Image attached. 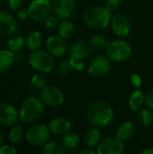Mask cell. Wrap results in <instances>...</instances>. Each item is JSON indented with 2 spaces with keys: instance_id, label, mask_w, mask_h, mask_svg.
I'll return each mask as SVG.
<instances>
[{
  "instance_id": "obj_1",
  "label": "cell",
  "mask_w": 153,
  "mask_h": 154,
  "mask_svg": "<svg viewBox=\"0 0 153 154\" xmlns=\"http://www.w3.org/2000/svg\"><path fill=\"white\" fill-rule=\"evenodd\" d=\"M114 110L110 104L105 100H96L89 104L86 116L88 122L96 127L108 125L114 118Z\"/></svg>"
},
{
  "instance_id": "obj_2",
  "label": "cell",
  "mask_w": 153,
  "mask_h": 154,
  "mask_svg": "<svg viewBox=\"0 0 153 154\" xmlns=\"http://www.w3.org/2000/svg\"><path fill=\"white\" fill-rule=\"evenodd\" d=\"M112 17V12H110L106 6L96 5L85 11L83 20L89 28L102 30L109 25Z\"/></svg>"
},
{
  "instance_id": "obj_3",
  "label": "cell",
  "mask_w": 153,
  "mask_h": 154,
  "mask_svg": "<svg viewBox=\"0 0 153 154\" xmlns=\"http://www.w3.org/2000/svg\"><path fill=\"white\" fill-rule=\"evenodd\" d=\"M43 109V102L41 99L35 97H28L23 101L20 106V120L24 124H32L42 116Z\"/></svg>"
},
{
  "instance_id": "obj_4",
  "label": "cell",
  "mask_w": 153,
  "mask_h": 154,
  "mask_svg": "<svg viewBox=\"0 0 153 154\" xmlns=\"http://www.w3.org/2000/svg\"><path fill=\"white\" fill-rule=\"evenodd\" d=\"M28 62L33 69L43 74L50 73L55 68L54 57L47 51L36 50L30 53Z\"/></svg>"
},
{
  "instance_id": "obj_5",
  "label": "cell",
  "mask_w": 153,
  "mask_h": 154,
  "mask_svg": "<svg viewBox=\"0 0 153 154\" xmlns=\"http://www.w3.org/2000/svg\"><path fill=\"white\" fill-rule=\"evenodd\" d=\"M106 56L113 61L123 62L128 60L132 55V47L124 40H116L109 42L106 49Z\"/></svg>"
},
{
  "instance_id": "obj_6",
  "label": "cell",
  "mask_w": 153,
  "mask_h": 154,
  "mask_svg": "<svg viewBox=\"0 0 153 154\" xmlns=\"http://www.w3.org/2000/svg\"><path fill=\"white\" fill-rule=\"evenodd\" d=\"M50 134L48 125L36 124L28 128L26 132V141L33 147H41L49 142Z\"/></svg>"
},
{
  "instance_id": "obj_7",
  "label": "cell",
  "mask_w": 153,
  "mask_h": 154,
  "mask_svg": "<svg viewBox=\"0 0 153 154\" xmlns=\"http://www.w3.org/2000/svg\"><path fill=\"white\" fill-rule=\"evenodd\" d=\"M29 18L35 22L44 21L52 10L50 0H32L28 5Z\"/></svg>"
},
{
  "instance_id": "obj_8",
  "label": "cell",
  "mask_w": 153,
  "mask_h": 154,
  "mask_svg": "<svg viewBox=\"0 0 153 154\" xmlns=\"http://www.w3.org/2000/svg\"><path fill=\"white\" fill-rule=\"evenodd\" d=\"M111 60L107 56L97 55L94 57L87 66V72L93 78H102L106 76L111 68Z\"/></svg>"
},
{
  "instance_id": "obj_9",
  "label": "cell",
  "mask_w": 153,
  "mask_h": 154,
  "mask_svg": "<svg viewBox=\"0 0 153 154\" xmlns=\"http://www.w3.org/2000/svg\"><path fill=\"white\" fill-rule=\"evenodd\" d=\"M41 100L44 105L51 107L60 106L64 101V94L55 86H45L41 91Z\"/></svg>"
},
{
  "instance_id": "obj_10",
  "label": "cell",
  "mask_w": 153,
  "mask_h": 154,
  "mask_svg": "<svg viewBox=\"0 0 153 154\" xmlns=\"http://www.w3.org/2000/svg\"><path fill=\"white\" fill-rule=\"evenodd\" d=\"M124 142L117 136H109L102 140L96 146L98 154H121L124 151Z\"/></svg>"
},
{
  "instance_id": "obj_11",
  "label": "cell",
  "mask_w": 153,
  "mask_h": 154,
  "mask_svg": "<svg viewBox=\"0 0 153 154\" xmlns=\"http://www.w3.org/2000/svg\"><path fill=\"white\" fill-rule=\"evenodd\" d=\"M19 113L14 106L8 103L0 104V125L9 127L17 124L19 120Z\"/></svg>"
},
{
  "instance_id": "obj_12",
  "label": "cell",
  "mask_w": 153,
  "mask_h": 154,
  "mask_svg": "<svg viewBox=\"0 0 153 154\" xmlns=\"http://www.w3.org/2000/svg\"><path fill=\"white\" fill-rule=\"evenodd\" d=\"M47 51L56 58H60L64 56L67 52V44L65 39L58 35H50L46 41Z\"/></svg>"
},
{
  "instance_id": "obj_13",
  "label": "cell",
  "mask_w": 153,
  "mask_h": 154,
  "mask_svg": "<svg viewBox=\"0 0 153 154\" xmlns=\"http://www.w3.org/2000/svg\"><path fill=\"white\" fill-rule=\"evenodd\" d=\"M52 11L59 19L69 18L75 9V0H52Z\"/></svg>"
},
{
  "instance_id": "obj_14",
  "label": "cell",
  "mask_w": 153,
  "mask_h": 154,
  "mask_svg": "<svg viewBox=\"0 0 153 154\" xmlns=\"http://www.w3.org/2000/svg\"><path fill=\"white\" fill-rule=\"evenodd\" d=\"M110 23L114 33L118 37H125L131 31L130 21L124 14H117L114 15Z\"/></svg>"
},
{
  "instance_id": "obj_15",
  "label": "cell",
  "mask_w": 153,
  "mask_h": 154,
  "mask_svg": "<svg viewBox=\"0 0 153 154\" xmlns=\"http://www.w3.org/2000/svg\"><path fill=\"white\" fill-rule=\"evenodd\" d=\"M18 29L17 21L5 11H0V35H12Z\"/></svg>"
},
{
  "instance_id": "obj_16",
  "label": "cell",
  "mask_w": 153,
  "mask_h": 154,
  "mask_svg": "<svg viewBox=\"0 0 153 154\" xmlns=\"http://www.w3.org/2000/svg\"><path fill=\"white\" fill-rule=\"evenodd\" d=\"M48 127L51 134L55 135H64L70 131L71 123L65 117H55L49 122Z\"/></svg>"
},
{
  "instance_id": "obj_17",
  "label": "cell",
  "mask_w": 153,
  "mask_h": 154,
  "mask_svg": "<svg viewBox=\"0 0 153 154\" xmlns=\"http://www.w3.org/2000/svg\"><path fill=\"white\" fill-rule=\"evenodd\" d=\"M69 52L71 58L83 60L89 56L91 49L85 41H77L69 46Z\"/></svg>"
},
{
  "instance_id": "obj_18",
  "label": "cell",
  "mask_w": 153,
  "mask_h": 154,
  "mask_svg": "<svg viewBox=\"0 0 153 154\" xmlns=\"http://www.w3.org/2000/svg\"><path fill=\"white\" fill-rule=\"evenodd\" d=\"M136 133L135 125L132 122H124L119 125L116 131V136L119 137L123 142H127L133 138Z\"/></svg>"
},
{
  "instance_id": "obj_19",
  "label": "cell",
  "mask_w": 153,
  "mask_h": 154,
  "mask_svg": "<svg viewBox=\"0 0 153 154\" xmlns=\"http://www.w3.org/2000/svg\"><path fill=\"white\" fill-rule=\"evenodd\" d=\"M84 143L86 146L90 148L96 147L101 142V133L98 127L94 126L88 129L84 134Z\"/></svg>"
},
{
  "instance_id": "obj_20",
  "label": "cell",
  "mask_w": 153,
  "mask_h": 154,
  "mask_svg": "<svg viewBox=\"0 0 153 154\" xmlns=\"http://www.w3.org/2000/svg\"><path fill=\"white\" fill-rule=\"evenodd\" d=\"M42 44V35L39 31L30 32L25 38V46L28 51H33L39 50Z\"/></svg>"
},
{
  "instance_id": "obj_21",
  "label": "cell",
  "mask_w": 153,
  "mask_h": 154,
  "mask_svg": "<svg viewBox=\"0 0 153 154\" xmlns=\"http://www.w3.org/2000/svg\"><path fill=\"white\" fill-rule=\"evenodd\" d=\"M15 61L14 52L10 50H0V73L5 72L12 68Z\"/></svg>"
},
{
  "instance_id": "obj_22",
  "label": "cell",
  "mask_w": 153,
  "mask_h": 154,
  "mask_svg": "<svg viewBox=\"0 0 153 154\" xmlns=\"http://www.w3.org/2000/svg\"><path fill=\"white\" fill-rule=\"evenodd\" d=\"M74 33H75V25L71 21L68 19H64L61 23H59L58 34L63 39L65 40L70 39L71 37H73Z\"/></svg>"
},
{
  "instance_id": "obj_23",
  "label": "cell",
  "mask_w": 153,
  "mask_h": 154,
  "mask_svg": "<svg viewBox=\"0 0 153 154\" xmlns=\"http://www.w3.org/2000/svg\"><path fill=\"white\" fill-rule=\"evenodd\" d=\"M144 99H145V96L143 92L139 88H137L130 96L129 107L133 111H139L142 108V105L144 104Z\"/></svg>"
},
{
  "instance_id": "obj_24",
  "label": "cell",
  "mask_w": 153,
  "mask_h": 154,
  "mask_svg": "<svg viewBox=\"0 0 153 154\" xmlns=\"http://www.w3.org/2000/svg\"><path fill=\"white\" fill-rule=\"evenodd\" d=\"M137 122L142 127H149L153 122V115L151 109L148 107L141 108L137 115Z\"/></svg>"
},
{
  "instance_id": "obj_25",
  "label": "cell",
  "mask_w": 153,
  "mask_h": 154,
  "mask_svg": "<svg viewBox=\"0 0 153 154\" xmlns=\"http://www.w3.org/2000/svg\"><path fill=\"white\" fill-rule=\"evenodd\" d=\"M7 49L12 51L13 52H17L21 51V50L24 47L25 45V39L18 34L15 35H11L6 42Z\"/></svg>"
},
{
  "instance_id": "obj_26",
  "label": "cell",
  "mask_w": 153,
  "mask_h": 154,
  "mask_svg": "<svg viewBox=\"0 0 153 154\" xmlns=\"http://www.w3.org/2000/svg\"><path fill=\"white\" fill-rule=\"evenodd\" d=\"M80 138L78 133L69 131L62 137V144L66 149H74L79 144Z\"/></svg>"
},
{
  "instance_id": "obj_27",
  "label": "cell",
  "mask_w": 153,
  "mask_h": 154,
  "mask_svg": "<svg viewBox=\"0 0 153 154\" xmlns=\"http://www.w3.org/2000/svg\"><path fill=\"white\" fill-rule=\"evenodd\" d=\"M41 152L43 154H64L65 147L57 142H48L42 146Z\"/></svg>"
},
{
  "instance_id": "obj_28",
  "label": "cell",
  "mask_w": 153,
  "mask_h": 154,
  "mask_svg": "<svg viewBox=\"0 0 153 154\" xmlns=\"http://www.w3.org/2000/svg\"><path fill=\"white\" fill-rule=\"evenodd\" d=\"M23 137V130L20 125H14L8 134V140L12 143H17L22 141Z\"/></svg>"
},
{
  "instance_id": "obj_29",
  "label": "cell",
  "mask_w": 153,
  "mask_h": 154,
  "mask_svg": "<svg viewBox=\"0 0 153 154\" xmlns=\"http://www.w3.org/2000/svg\"><path fill=\"white\" fill-rule=\"evenodd\" d=\"M91 44L94 46L96 49L98 50H104L106 49L107 45L109 44L107 38L101 33H96L92 36L91 38Z\"/></svg>"
},
{
  "instance_id": "obj_30",
  "label": "cell",
  "mask_w": 153,
  "mask_h": 154,
  "mask_svg": "<svg viewBox=\"0 0 153 154\" xmlns=\"http://www.w3.org/2000/svg\"><path fill=\"white\" fill-rule=\"evenodd\" d=\"M31 83L34 88L41 89L47 85V79L43 73L37 72L31 78Z\"/></svg>"
},
{
  "instance_id": "obj_31",
  "label": "cell",
  "mask_w": 153,
  "mask_h": 154,
  "mask_svg": "<svg viewBox=\"0 0 153 154\" xmlns=\"http://www.w3.org/2000/svg\"><path fill=\"white\" fill-rule=\"evenodd\" d=\"M72 70H73V69H72V66H71V64H70L69 60H63V61L60 64V67H59V73H60V75L66 76V75L69 74Z\"/></svg>"
},
{
  "instance_id": "obj_32",
  "label": "cell",
  "mask_w": 153,
  "mask_h": 154,
  "mask_svg": "<svg viewBox=\"0 0 153 154\" xmlns=\"http://www.w3.org/2000/svg\"><path fill=\"white\" fill-rule=\"evenodd\" d=\"M44 25L48 29H55L59 26V18L56 15H49L44 21Z\"/></svg>"
},
{
  "instance_id": "obj_33",
  "label": "cell",
  "mask_w": 153,
  "mask_h": 154,
  "mask_svg": "<svg viewBox=\"0 0 153 154\" xmlns=\"http://www.w3.org/2000/svg\"><path fill=\"white\" fill-rule=\"evenodd\" d=\"M69 61H70V64L72 66V69L76 71H82L85 69V63L83 62L82 60L74 59V58L70 57Z\"/></svg>"
},
{
  "instance_id": "obj_34",
  "label": "cell",
  "mask_w": 153,
  "mask_h": 154,
  "mask_svg": "<svg viewBox=\"0 0 153 154\" xmlns=\"http://www.w3.org/2000/svg\"><path fill=\"white\" fill-rule=\"evenodd\" d=\"M120 5V0H106L105 6L110 11V12H115L116 9H118Z\"/></svg>"
},
{
  "instance_id": "obj_35",
  "label": "cell",
  "mask_w": 153,
  "mask_h": 154,
  "mask_svg": "<svg viewBox=\"0 0 153 154\" xmlns=\"http://www.w3.org/2000/svg\"><path fill=\"white\" fill-rule=\"evenodd\" d=\"M144 105L146 107H148L149 109H151V111L153 110V90H151L150 92H148L145 96V99H144Z\"/></svg>"
},
{
  "instance_id": "obj_36",
  "label": "cell",
  "mask_w": 153,
  "mask_h": 154,
  "mask_svg": "<svg viewBox=\"0 0 153 154\" xmlns=\"http://www.w3.org/2000/svg\"><path fill=\"white\" fill-rule=\"evenodd\" d=\"M130 80H131V83H132V85L135 88H141V86H142V78H141V76L140 75H138V74H133L132 76H131V79H130Z\"/></svg>"
},
{
  "instance_id": "obj_37",
  "label": "cell",
  "mask_w": 153,
  "mask_h": 154,
  "mask_svg": "<svg viewBox=\"0 0 153 154\" xmlns=\"http://www.w3.org/2000/svg\"><path fill=\"white\" fill-rule=\"evenodd\" d=\"M17 152L16 149L12 145H2L0 147V154H15Z\"/></svg>"
},
{
  "instance_id": "obj_38",
  "label": "cell",
  "mask_w": 153,
  "mask_h": 154,
  "mask_svg": "<svg viewBox=\"0 0 153 154\" xmlns=\"http://www.w3.org/2000/svg\"><path fill=\"white\" fill-rule=\"evenodd\" d=\"M16 17L19 20H25V19L29 18L28 10L24 9V8H19L16 12Z\"/></svg>"
},
{
  "instance_id": "obj_39",
  "label": "cell",
  "mask_w": 153,
  "mask_h": 154,
  "mask_svg": "<svg viewBox=\"0 0 153 154\" xmlns=\"http://www.w3.org/2000/svg\"><path fill=\"white\" fill-rule=\"evenodd\" d=\"M8 6L12 10H18L23 3V0H7Z\"/></svg>"
},
{
  "instance_id": "obj_40",
  "label": "cell",
  "mask_w": 153,
  "mask_h": 154,
  "mask_svg": "<svg viewBox=\"0 0 153 154\" xmlns=\"http://www.w3.org/2000/svg\"><path fill=\"white\" fill-rule=\"evenodd\" d=\"M78 153V154H94L95 153V151H93V150H92V148H90V147H87V148H84V149L80 150Z\"/></svg>"
},
{
  "instance_id": "obj_41",
  "label": "cell",
  "mask_w": 153,
  "mask_h": 154,
  "mask_svg": "<svg viewBox=\"0 0 153 154\" xmlns=\"http://www.w3.org/2000/svg\"><path fill=\"white\" fill-rule=\"evenodd\" d=\"M14 58H15V60L22 61V60H23L24 56H23V54L21 51H17V52H14Z\"/></svg>"
},
{
  "instance_id": "obj_42",
  "label": "cell",
  "mask_w": 153,
  "mask_h": 154,
  "mask_svg": "<svg viewBox=\"0 0 153 154\" xmlns=\"http://www.w3.org/2000/svg\"><path fill=\"white\" fill-rule=\"evenodd\" d=\"M142 154H153V148L151 147H148L144 150L142 151Z\"/></svg>"
},
{
  "instance_id": "obj_43",
  "label": "cell",
  "mask_w": 153,
  "mask_h": 154,
  "mask_svg": "<svg viewBox=\"0 0 153 154\" xmlns=\"http://www.w3.org/2000/svg\"><path fill=\"white\" fill-rule=\"evenodd\" d=\"M2 143H3V134L0 133V147L2 146Z\"/></svg>"
},
{
  "instance_id": "obj_44",
  "label": "cell",
  "mask_w": 153,
  "mask_h": 154,
  "mask_svg": "<svg viewBox=\"0 0 153 154\" xmlns=\"http://www.w3.org/2000/svg\"><path fill=\"white\" fill-rule=\"evenodd\" d=\"M4 1H5V0H0V5H1V4H3V3H4Z\"/></svg>"
}]
</instances>
